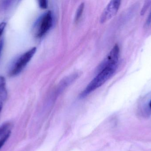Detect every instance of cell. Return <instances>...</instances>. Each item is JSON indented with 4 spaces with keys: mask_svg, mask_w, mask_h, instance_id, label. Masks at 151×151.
Segmentation results:
<instances>
[{
    "mask_svg": "<svg viewBox=\"0 0 151 151\" xmlns=\"http://www.w3.org/2000/svg\"><path fill=\"white\" fill-rule=\"evenodd\" d=\"M117 66L118 64H112L100 68L99 73L82 92L81 97L86 96L104 84L115 73Z\"/></svg>",
    "mask_w": 151,
    "mask_h": 151,
    "instance_id": "6da1fadb",
    "label": "cell"
},
{
    "mask_svg": "<svg viewBox=\"0 0 151 151\" xmlns=\"http://www.w3.org/2000/svg\"><path fill=\"white\" fill-rule=\"evenodd\" d=\"M36 51L35 47L32 48L21 55L12 66L9 73L10 76H15L19 74L32 58Z\"/></svg>",
    "mask_w": 151,
    "mask_h": 151,
    "instance_id": "7a4b0ae2",
    "label": "cell"
},
{
    "mask_svg": "<svg viewBox=\"0 0 151 151\" xmlns=\"http://www.w3.org/2000/svg\"><path fill=\"white\" fill-rule=\"evenodd\" d=\"M53 24V16L51 12H47L40 18L36 27L35 35L41 38L49 31Z\"/></svg>",
    "mask_w": 151,
    "mask_h": 151,
    "instance_id": "3957f363",
    "label": "cell"
},
{
    "mask_svg": "<svg viewBox=\"0 0 151 151\" xmlns=\"http://www.w3.org/2000/svg\"><path fill=\"white\" fill-rule=\"evenodd\" d=\"M120 4L121 1H111L102 13L100 17V22L104 23L114 17L118 12Z\"/></svg>",
    "mask_w": 151,
    "mask_h": 151,
    "instance_id": "277c9868",
    "label": "cell"
},
{
    "mask_svg": "<svg viewBox=\"0 0 151 151\" xmlns=\"http://www.w3.org/2000/svg\"><path fill=\"white\" fill-rule=\"evenodd\" d=\"M119 45L116 44L109 53L106 58L102 64L100 68L106 65L111 64H118L119 56Z\"/></svg>",
    "mask_w": 151,
    "mask_h": 151,
    "instance_id": "5b68a950",
    "label": "cell"
},
{
    "mask_svg": "<svg viewBox=\"0 0 151 151\" xmlns=\"http://www.w3.org/2000/svg\"><path fill=\"white\" fill-rule=\"evenodd\" d=\"M7 91L5 78L0 76V101L2 102L7 98Z\"/></svg>",
    "mask_w": 151,
    "mask_h": 151,
    "instance_id": "8992f818",
    "label": "cell"
},
{
    "mask_svg": "<svg viewBox=\"0 0 151 151\" xmlns=\"http://www.w3.org/2000/svg\"><path fill=\"white\" fill-rule=\"evenodd\" d=\"M83 9H84V4L82 3L78 7L77 11H76L75 18V21L76 22L78 21L81 17L83 12Z\"/></svg>",
    "mask_w": 151,
    "mask_h": 151,
    "instance_id": "52a82bcc",
    "label": "cell"
},
{
    "mask_svg": "<svg viewBox=\"0 0 151 151\" xmlns=\"http://www.w3.org/2000/svg\"><path fill=\"white\" fill-rule=\"evenodd\" d=\"M10 124L9 123H4L0 126V138L2 137L7 132V130L9 127Z\"/></svg>",
    "mask_w": 151,
    "mask_h": 151,
    "instance_id": "ba28073f",
    "label": "cell"
},
{
    "mask_svg": "<svg viewBox=\"0 0 151 151\" xmlns=\"http://www.w3.org/2000/svg\"><path fill=\"white\" fill-rule=\"evenodd\" d=\"M11 134V132L10 131H8L0 139V149L4 145L5 142L7 141L8 138L9 137Z\"/></svg>",
    "mask_w": 151,
    "mask_h": 151,
    "instance_id": "9c48e42d",
    "label": "cell"
},
{
    "mask_svg": "<svg viewBox=\"0 0 151 151\" xmlns=\"http://www.w3.org/2000/svg\"><path fill=\"white\" fill-rule=\"evenodd\" d=\"M39 5L40 7L42 9H47V3L45 0H41V1H39Z\"/></svg>",
    "mask_w": 151,
    "mask_h": 151,
    "instance_id": "30bf717a",
    "label": "cell"
},
{
    "mask_svg": "<svg viewBox=\"0 0 151 151\" xmlns=\"http://www.w3.org/2000/svg\"><path fill=\"white\" fill-rule=\"evenodd\" d=\"M6 25V24L5 22H2L0 24V37L3 33Z\"/></svg>",
    "mask_w": 151,
    "mask_h": 151,
    "instance_id": "8fae6325",
    "label": "cell"
},
{
    "mask_svg": "<svg viewBox=\"0 0 151 151\" xmlns=\"http://www.w3.org/2000/svg\"><path fill=\"white\" fill-rule=\"evenodd\" d=\"M147 3H146V4L145 5L144 7H143V8L142 10V15H143V14H144L145 13V12L146 11V9H147V8L148 7V4H149V1H147Z\"/></svg>",
    "mask_w": 151,
    "mask_h": 151,
    "instance_id": "7c38bea8",
    "label": "cell"
},
{
    "mask_svg": "<svg viewBox=\"0 0 151 151\" xmlns=\"http://www.w3.org/2000/svg\"><path fill=\"white\" fill-rule=\"evenodd\" d=\"M151 23V12L149 15V17H148L147 20H146V25L149 26Z\"/></svg>",
    "mask_w": 151,
    "mask_h": 151,
    "instance_id": "4fadbf2b",
    "label": "cell"
},
{
    "mask_svg": "<svg viewBox=\"0 0 151 151\" xmlns=\"http://www.w3.org/2000/svg\"><path fill=\"white\" fill-rule=\"evenodd\" d=\"M4 41L2 40H0V56H1V54L2 51Z\"/></svg>",
    "mask_w": 151,
    "mask_h": 151,
    "instance_id": "5bb4252c",
    "label": "cell"
},
{
    "mask_svg": "<svg viewBox=\"0 0 151 151\" xmlns=\"http://www.w3.org/2000/svg\"><path fill=\"white\" fill-rule=\"evenodd\" d=\"M3 107V103L1 101H0V113H1V111Z\"/></svg>",
    "mask_w": 151,
    "mask_h": 151,
    "instance_id": "9a60e30c",
    "label": "cell"
},
{
    "mask_svg": "<svg viewBox=\"0 0 151 151\" xmlns=\"http://www.w3.org/2000/svg\"><path fill=\"white\" fill-rule=\"evenodd\" d=\"M150 108L151 109V101L150 103Z\"/></svg>",
    "mask_w": 151,
    "mask_h": 151,
    "instance_id": "2e32d148",
    "label": "cell"
}]
</instances>
